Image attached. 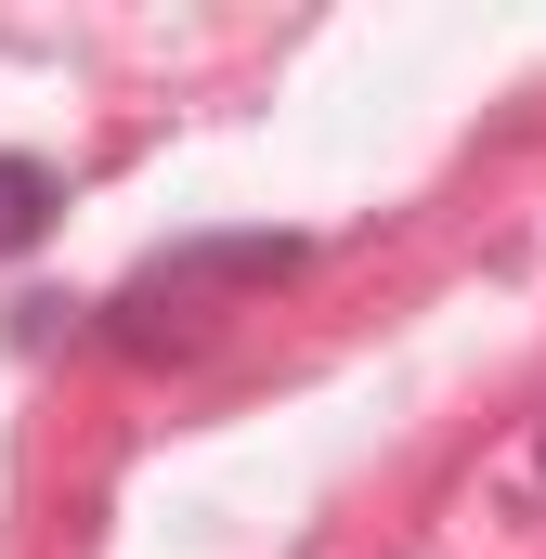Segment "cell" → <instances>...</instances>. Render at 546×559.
<instances>
[{
  "label": "cell",
  "mask_w": 546,
  "mask_h": 559,
  "mask_svg": "<svg viewBox=\"0 0 546 559\" xmlns=\"http://www.w3.org/2000/svg\"><path fill=\"white\" fill-rule=\"evenodd\" d=\"M52 209H66L52 156H0V261H13V248H39V235H52Z\"/></svg>",
  "instance_id": "7a4b0ae2"
},
{
  "label": "cell",
  "mask_w": 546,
  "mask_h": 559,
  "mask_svg": "<svg viewBox=\"0 0 546 559\" xmlns=\"http://www.w3.org/2000/svg\"><path fill=\"white\" fill-rule=\"evenodd\" d=\"M534 468H546V442H534Z\"/></svg>",
  "instance_id": "3957f363"
},
{
  "label": "cell",
  "mask_w": 546,
  "mask_h": 559,
  "mask_svg": "<svg viewBox=\"0 0 546 559\" xmlns=\"http://www.w3.org/2000/svg\"><path fill=\"white\" fill-rule=\"evenodd\" d=\"M299 274V235H182V248H156L118 299H105V338L118 352H195L235 299H261V286H286Z\"/></svg>",
  "instance_id": "6da1fadb"
}]
</instances>
